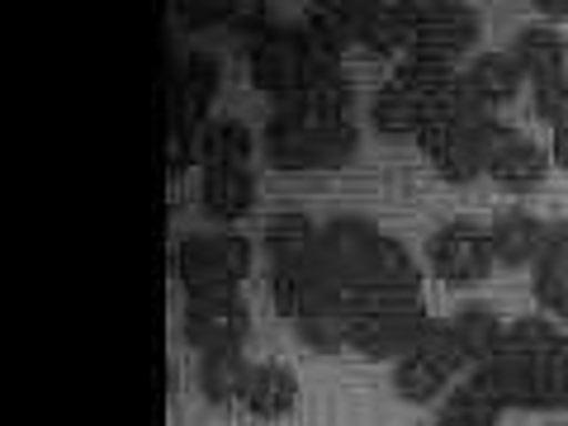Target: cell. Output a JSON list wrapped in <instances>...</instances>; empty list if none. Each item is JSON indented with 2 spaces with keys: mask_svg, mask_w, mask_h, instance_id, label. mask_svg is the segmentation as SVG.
<instances>
[{
  "mask_svg": "<svg viewBox=\"0 0 568 426\" xmlns=\"http://www.w3.org/2000/svg\"><path fill=\"white\" fill-rule=\"evenodd\" d=\"M252 369L256 365H246L242 351H213V355H204V361H200V388H204V398L219 403V407L242 403Z\"/></svg>",
  "mask_w": 568,
  "mask_h": 426,
  "instance_id": "603a6c76",
  "label": "cell"
},
{
  "mask_svg": "<svg viewBox=\"0 0 568 426\" xmlns=\"http://www.w3.org/2000/svg\"><path fill=\"white\" fill-rule=\"evenodd\" d=\"M246 62H252V81L261 85V91H271L275 100L294 95L298 85L313 81V71L327 67L313 52L308 33L304 29H290V24H261V29H252Z\"/></svg>",
  "mask_w": 568,
  "mask_h": 426,
  "instance_id": "7a4b0ae2",
  "label": "cell"
},
{
  "mask_svg": "<svg viewBox=\"0 0 568 426\" xmlns=\"http://www.w3.org/2000/svg\"><path fill=\"white\" fill-rule=\"evenodd\" d=\"M426 265L440 284H484L493 275V237H488V223L478 219H455L446 227H436L432 242H426Z\"/></svg>",
  "mask_w": 568,
  "mask_h": 426,
  "instance_id": "5b68a950",
  "label": "cell"
},
{
  "mask_svg": "<svg viewBox=\"0 0 568 426\" xmlns=\"http://www.w3.org/2000/svg\"><path fill=\"white\" fill-rule=\"evenodd\" d=\"M313 246H317V227L304 213H280V219L265 223V261H271V271L308 261Z\"/></svg>",
  "mask_w": 568,
  "mask_h": 426,
  "instance_id": "cb8c5ba5",
  "label": "cell"
},
{
  "mask_svg": "<svg viewBox=\"0 0 568 426\" xmlns=\"http://www.w3.org/2000/svg\"><path fill=\"white\" fill-rule=\"evenodd\" d=\"M493 123V119H488ZM488 123H465V119H450V114H436L432 123L422 129V152L426 162H432L446 181L465 185L474 175H484V148H478V133L488 129Z\"/></svg>",
  "mask_w": 568,
  "mask_h": 426,
  "instance_id": "30bf717a",
  "label": "cell"
},
{
  "mask_svg": "<svg viewBox=\"0 0 568 426\" xmlns=\"http://www.w3.org/2000/svg\"><path fill=\"white\" fill-rule=\"evenodd\" d=\"M469 361H465V351L455 346L450 323H446V317H436L432 332H426V342L413 355H403V361H398L394 388H398V398H407V403H432L436 394H450L455 375Z\"/></svg>",
  "mask_w": 568,
  "mask_h": 426,
  "instance_id": "8992f818",
  "label": "cell"
},
{
  "mask_svg": "<svg viewBox=\"0 0 568 426\" xmlns=\"http://www.w3.org/2000/svg\"><path fill=\"white\" fill-rule=\"evenodd\" d=\"M540 14L545 20H568V6H559V0H540Z\"/></svg>",
  "mask_w": 568,
  "mask_h": 426,
  "instance_id": "83f0119b",
  "label": "cell"
},
{
  "mask_svg": "<svg viewBox=\"0 0 568 426\" xmlns=\"http://www.w3.org/2000/svg\"><path fill=\"white\" fill-rule=\"evenodd\" d=\"M450 323V336H455V346L465 351V361L478 369V365H488L497 351H503V332L507 323L497 313L488 308H459L455 317H446Z\"/></svg>",
  "mask_w": 568,
  "mask_h": 426,
  "instance_id": "ffe728a7",
  "label": "cell"
},
{
  "mask_svg": "<svg viewBox=\"0 0 568 426\" xmlns=\"http://www.w3.org/2000/svg\"><path fill=\"white\" fill-rule=\"evenodd\" d=\"M413 24H407V0H361V48L379 58H403Z\"/></svg>",
  "mask_w": 568,
  "mask_h": 426,
  "instance_id": "e0dca14e",
  "label": "cell"
},
{
  "mask_svg": "<svg viewBox=\"0 0 568 426\" xmlns=\"http://www.w3.org/2000/svg\"><path fill=\"white\" fill-rule=\"evenodd\" d=\"M355 133L351 119H304V114H271L265 123V162L280 171H327L355 156Z\"/></svg>",
  "mask_w": 568,
  "mask_h": 426,
  "instance_id": "6da1fadb",
  "label": "cell"
},
{
  "mask_svg": "<svg viewBox=\"0 0 568 426\" xmlns=\"http://www.w3.org/2000/svg\"><path fill=\"white\" fill-rule=\"evenodd\" d=\"M200 200H204L209 219L237 223L242 213L252 209V200H256V181H252V171H204Z\"/></svg>",
  "mask_w": 568,
  "mask_h": 426,
  "instance_id": "44dd1931",
  "label": "cell"
},
{
  "mask_svg": "<svg viewBox=\"0 0 568 426\" xmlns=\"http://www.w3.org/2000/svg\"><path fill=\"white\" fill-rule=\"evenodd\" d=\"M304 33L317 58L332 67L351 43H361V0H323V6H313Z\"/></svg>",
  "mask_w": 568,
  "mask_h": 426,
  "instance_id": "7c38bea8",
  "label": "cell"
},
{
  "mask_svg": "<svg viewBox=\"0 0 568 426\" xmlns=\"http://www.w3.org/2000/svg\"><path fill=\"white\" fill-rule=\"evenodd\" d=\"M478 148H484V175H493V181L507 190H536L549 171V152L540 142L503 119H493L488 129L478 133Z\"/></svg>",
  "mask_w": 568,
  "mask_h": 426,
  "instance_id": "9c48e42d",
  "label": "cell"
},
{
  "mask_svg": "<svg viewBox=\"0 0 568 426\" xmlns=\"http://www.w3.org/2000/svg\"><path fill=\"white\" fill-rule=\"evenodd\" d=\"M564 365H568V355H564Z\"/></svg>",
  "mask_w": 568,
  "mask_h": 426,
  "instance_id": "f546056e",
  "label": "cell"
},
{
  "mask_svg": "<svg viewBox=\"0 0 568 426\" xmlns=\"http://www.w3.org/2000/svg\"><path fill=\"white\" fill-rule=\"evenodd\" d=\"M252 332V313L237 298V290H200L185 294V342L213 355V351H242Z\"/></svg>",
  "mask_w": 568,
  "mask_h": 426,
  "instance_id": "ba28073f",
  "label": "cell"
},
{
  "mask_svg": "<svg viewBox=\"0 0 568 426\" xmlns=\"http://www.w3.org/2000/svg\"><path fill=\"white\" fill-rule=\"evenodd\" d=\"M549 162L568 171V119H564L559 129H555V142H549Z\"/></svg>",
  "mask_w": 568,
  "mask_h": 426,
  "instance_id": "4316f807",
  "label": "cell"
},
{
  "mask_svg": "<svg viewBox=\"0 0 568 426\" xmlns=\"http://www.w3.org/2000/svg\"><path fill=\"white\" fill-rule=\"evenodd\" d=\"M564 355H568V336H564Z\"/></svg>",
  "mask_w": 568,
  "mask_h": 426,
  "instance_id": "f1b7e54d",
  "label": "cell"
},
{
  "mask_svg": "<svg viewBox=\"0 0 568 426\" xmlns=\"http://www.w3.org/2000/svg\"><path fill=\"white\" fill-rule=\"evenodd\" d=\"M175 275H181L185 294L237 290L252 275V242L242 233H194L175 246Z\"/></svg>",
  "mask_w": 568,
  "mask_h": 426,
  "instance_id": "277c9868",
  "label": "cell"
},
{
  "mask_svg": "<svg viewBox=\"0 0 568 426\" xmlns=\"http://www.w3.org/2000/svg\"><path fill=\"white\" fill-rule=\"evenodd\" d=\"M503 413H507V403L497 398L493 384L474 369L469 379H459L450 394H446L440 422H446V426H497V422H503Z\"/></svg>",
  "mask_w": 568,
  "mask_h": 426,
  "instance_id": "d6986e66",
  "label": "cell"
},
{
  "mask_svg": "<svg viewBox=\"0 0 568 426\" xmlns=\"http://www.w3.org/2000/svg\"><path fill=\"white\" fill-rule=\"evenodd\" d=\"M407 39L403 62L422 67H455L478 39V14L469 6H440V0H407Z\"/></svg>",
  "mask_w": 568,
  "mask_h": 426,
  "instance_id": "3957f363",
  "label": "cell"
},
{
  "mask_svg": "<svg viewBox=\"0 0 568 426\" xmlns=\"http://www.w3.org/2000/svg\"><path fill=\"white\" fill-rule=\"evenodd\" d=\"M436 317L426 304H394V308H369L351 317V351L369 355V361H403L413 355Z\"/></svg>",
  "mask_w": 568,
  "mask_h": 426,
  "instance_id": "52a82bcc",
  "label": "cell"
},
{
  "mask_svg": "<svg viewBox=\"0 0 568 426\" xmlns=\"http://www.w3.org/2000/svg\"><path fill=\"white\" fill-rule=\"evenodd\" d=\"M351 85L342 81L336 67L313 71L308 85H298L294 95L280 100V114H304V119H351Z\"/></svg>",
  "mask_w": 568,
  "mask_h": 426,
  "instance_id": "ac0fdd59",
  "label": "cell"
},
{
  "mask_svg": "<svg viewBox=\"0 0 568 426\" xmlns=\"http://www.w3.org/2000/svg\"><path fill=\"white\" fill-rule=\"evenodd\" d=\"M294 332H298V342H304L308 351L332 355V351L351 346V313H342V308H308V313L294 317Z\"/></svg>",
  "mask_w": 568,
  "mask_h": 426,
  "instance_id": "d4e9b609",
  "label": "cell"
},
{
  "mask_svg": "<svg viewBox=\"0 0 568 426\" xmlns=\"http://www.w3.org/2000/svg\"><path fill=\"white\" fill-rule=\"evenodd\" d=\"M507 52L517 58V67L530 77V85H545V81L564 77V67H568V43H564V33L555 24H526V29H517V39H511Z\"/></svg>",
  "mask_w": 568,
  "mask_h": 426,
  "instance_id": "5bb4252c",
  "label": "cell"
},
{
  "mask_svg": "<svg viewBox=\"0 0 568 426\" xmlns=\"http://www.w3.org/2000/svg\"><path fill=\"white\" fill-rule=\"evenodd\" d=\"M564 336L549 317H517V323H507L503 332V351L511 355H530V361H549V355L564 351Z\"/></svg>",
  "mask_w": 568,
  "mask_h": 426,
  "instance_id": "484cf974",
  "label": "cell"
},
{
  "mask_svg": "<svg viewBox=\"0 0 568 426\" xmlns=\"http://www.w3.org/2000/svg\"><path fill=\"white\" fill-rule=\"evenodd\" d=\"M530 275H536V298L545 304V313L568 323V219L545 223V246Z\"/></svg>",
  "mask_w": 568,
  "mask_h": 426,
  "instance_id": "4fadbf2b",
  "label": "cell"
},
{
  "mask_svg": "<svg viewBox=\"0 0 568 426\" xmlns=\"http://www.w3.org/2000/svg\"><path fill=\"white\" fill-rule=\"evenodd\" d=\"M252 156H256V138L242 119H213L200 133L194 166H204V171H252Z\"/></svg>",
  "mask_w": 568,
  "mask_h": 426,
  "instance_id": "9a60e30c",
  "label": "cell"
},
{
  "mask_svg": "<svg viewBox=\"0 0 568 426\" xmlns=\"http://www.w3.org/2000/svg\"><path fill=\"white\" fill-rule=\"evenodd\" d=\"M294 403H298V379H294V369L284 365V361H265V365L252 369V379H246V394H242V407L252 417L280 422V417L294 413Z\"/></svg>",
  "mask_w": 568,
  "mask_h": 426,
  "instance_id": "2e32d148",
  "label": "cell"
},
{
  "mask_svg": "<svg viewBox=\"0 0 568 426\" xmlns=\"http://www.w3.org/2000/svg\"><path fill=\"white\" fill-rule=\"evenodd\" d=\"M545 223L549 219H536L530 209H503L497 219L488 223V237H493V261L503 271H536L540 261V246H545Z\"/></svg>",
  "mask_w": 568,
  "mask_h": 426,
  "instance_id": "8fae6325",
  "label": "cell"
},
{
  "mask_svg": "<svg viewBox=\"0 0 568 426\" xmlns=\"http://www.w3.org/2000/svg\"><path fill=\"white\" fill-rule=\"evenodd\" d=\"M459 77H465L474 91L497 110V104H507L511 95L521 91L526 71L517 67V58H511V52H478V58H474L465 71H459Z\"/></svg>",
  "mask_w": 568,
  "mask_h": 426,
  "instance_id": "7402d4cb",
  "label": "cell"
}]
</instances>
